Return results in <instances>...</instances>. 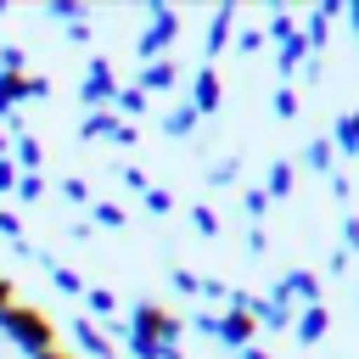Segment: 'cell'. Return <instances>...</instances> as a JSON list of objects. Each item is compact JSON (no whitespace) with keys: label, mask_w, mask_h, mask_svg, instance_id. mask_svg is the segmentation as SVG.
Segmentation results:
<instances>
[{"label":"cell","mask_w":359,"mask_h":359,"mask_svg":"<svg viewBox=\"0 0 359 359\" xmlns=\"http://www.w3.org/2000/svg\"><path fill=\"white\" fill-rule=\"evenodd\" d=\"M264 45H269V39H264L258 22H236V50H241V56H252V50H264Z\"/></svg>","instance_id":"obj_23"},{"label":"cell","mask_w":359,"mask_h":359,"mask_svg":"<svg viewBox=\"0 0 359 359\" xmlns=\"http://www.w3.org/2000/svg\"><path fill=\"white\" fill-rule=\"evenodd\" d=\"M297 112H303L297 90H292V84H280V90H275V118H297Z\"/></svg>","instance_id":"obj_31"},{"label":"cell","mask_w":359,"mask_h":359,"mask_svg":"<svg viewBox=\"0 0 359 359\" xmlns=\"http://www.w3.org/2000/svg\"><path fill=\"white\" fill-rule=\"evenodd\" d=\"M191 230H196V236H219V213H213L208 202H191Z\"/></svg>","instance_id":"obj_26"},{"label":"cell","mask_w":359,"mask_h":359,"mask_svg":"<svg viewBox=\"0 0 359 359\" xmlns=\"http://www.w3.org/2000/svg\"><path fill=\"white\" fill-rule=\"evenodd\" d=\"M185 101L196 107V118L219 112V101H224V79H219V67H213V62H202V67L191 73V95H185Z\"/></svg>","instance_id":"obj_6"},{"label":"cell","mask_w":359,"mask_h":359,"mask_svg":"<svg viewBox=\"0 0 359 359\" xmlns=\"http://www.w3.org/2000/svg\"><path fill=\"white\" fill-rule=\"evenodd\" d=\"M39 359H79V353H67V348H50V353H39Z\"/></svg>","instance_id":"obj_50"},{"label":"cell","mask_w":359,"mask_h":359,"mask_svg":"<svg viewBox=\"0 0 359 359\" xmlns=\"http://www.w3.org/2000/svg\"><path fill=\"white\" fill-rule=\"evenodd\" d=\"M331 146H337V151H359V107H353V112H337Z\"/></svg>","instance_id":"obj_18"},{"label":"cell","mask_w":359,"mask_h":359,"mask_svg":"<svg viewBox=\"0 0 359 359\" xmlns=\"http://www.w3.org/2000/svg\"><path fill=\"white\" fill-rule=\"evenodd\" d=\"M45 269H50V286H56L62 297H84V275H79L73 264H56V258H50Z\"/></svg>","instance_id":"obj_17"},{"label":"cell","mask_w":359,"mask_h":359,"mask_svg":"<svg viewBox=\"0 0 359 359\" xmlns=\"http://www.w3.org/2000/svg\"><path fill=\"white\" fill-rule=\"evenodd\" d=\"M292 180H297V163H292V157H275L269 174H264V196H269V202L292 196Z\"/></svg>","instance_id":"obj_13"},{"label":"cell","mask_w":359,"mask_h":359,"mask_svg":"<svg viewBox=\"0 0 359 359\" xmlns=\"http://www.w3.org/2000/svg\"><path fill=\"white\" fill-rule=\"evenodd\" d=\"M118 129V112H84V123H79V140H107Z\"/></svg>","instance_id":"obj_21"},{"label":"cell","mask_w":359,"mask_h":359,"mask_svg":"<svg viewBox=\"0 0 359 359\" xmlns=\"http://www.w3.org/2000/svg\"><path fill=\"white\" fill-rule=\"evenodd\" d=\"M0 73H28V50L22 45H0Z\"/></svg>","instance_id":"obj_34"},{"label":"cell","mask_w":359,"mask_h":359,"mask_svg":"<svg viewBox=\"0 0 359 359\" xmlns=\"http://www.w3.org/2000/svg\"><path fill=\"white\" fill-rule=\"evenodd\" d=\"M325 185H331V196H337V202H348V196H353V180H348V174H337V168L325 174Z\"/></svg>","instance_id":"obj_39"},{"label":"cell","mask_w":359,"mask_h":359,"mask_svg":"<svg viewBox=\"0 0 359 359\" xmlns=\"http://www.w3.org/2000/svg\"><path fill=\"white\" fill-rule=\"evenodd\" d=\"M236 168H241L236 157H219V163L208 168V180H213V185H230V180H236Z\"/></svg>","instance_id":"obj_36"},{"label":"cell","mask_w":359,"mask_h":359,"mask_svg":"<svg viewBox=\"0 0 359 359\" xmlns=\"http://www.w3.org/2000/svg\"><path fill=\"white\" fill-rule=\"evenodd\" d=\"M325 331H331V309H325V303H314V309H297V320H292V342H297V348H314V342H325Z\"/></svg>","instance_id":"obj_9"},{"label":"cell","mask_w":359,"mask_h":359,"mask_svg":"<svg viewBox=\"0 0 359 359\" xmlns=\"http://www.w3.org/2000/svg\"><path fill=\"white\" fill-rule=\"evenodd\" d=\"M196 297H202V303H224V309H230V286H224V280H213V275H202Z\"/></svg>","instance_id":"obj_33"},{"label":"cell","mask_w":359,"mask_h":359,"mask_svg":"<svg viewBox=\"0 0 359 359\" xmlns=\"http://www.w3.org/2000/svg\"><path fill=\"white\" fill-rule=\"evenodd\" d=\"M174 39H180V11L174 6H146V34H140V67L146 62H157V56H168L174 50Z\"/></svg>","instance_id":"obj_4"},{"label":"cell","mask_w":359,"mask_h":359,"mask_svg":"<svg viewBox=\"0 0 359 359\" xmlns=\"http://www.w3.org/2000/svg\"><path fill=\"white\" fill-rule=\"evenodd\" d=\"M118 309H123V303H118V292H112V286H84V314H90L95 325H112V320H118Z\"/></svg>","instance_id":"obj_12"},{"label":"cell","mask_w":359,"mask_h":359,"mask_svg":"<svg viewBox=\"0 0 359 359\" xmlns=\"http://www.w3.org/2000/svg\"><path fill=\"white\" fill-rule=\"evenodd\" d=\"M213 342H224L230 353H241V348L258 342V320H252L247 309H219V337H213Z\"/></svg>","instance_id":"obj_7"},{"label":"cell","mask_w":359,"mask_h":359,"mask_svg":"<svg viewBox=\"0 0 359 359\" xmlns=\"http://www.w3.org/2000/svg\"><path fill=\"white\" fill-rule=\"evenodd\" d=\"M185 331H196V337H219V309H196V314L185 320Z\"/></svg>","instance_id":"obj_28"},{"label":"cell","mask_w":359,"mask_h":359,"mask_svg":"<svg viewBox=\"0 0 359 359\" xmlns=\"http://www.w3.org/2000/svg\"><path fill=\"white\" fill-rule=\"evenodd\" d=\"M140 202H146L157 219H163V213H174V191H163V185H146V196H140Z\"/></svg>","instance_id":"obj_32"},{"label":"cell","mask_w":359,"mask_h":359,"mask_svg":"<svg viewBox=\"0 0 359 359\" xmlns=\"http://www.w3.org/2000/svg\"><path fill=\"white\" fill-rule=\"evenodd\" d=\"M17 230H22V219H17L11 208H0V236H6V241H17Z\"/></svg>","instance_id":"obj_42"},{"label":"cell","mask_w":359,"mask_h":359,"mask_svg":"<svg viewBox=\"0 0 359 359\" xmlns=\"http://www.w3.org/2000/svg\"><path fill=\"white\" fill-rule=\"evenodd\" d=\"M56 191H62L67 202H79V208H90V202H95V196H90V180H84V174H67V180H62Z\"/></svg>","instance_id":"obj_25"},{"label":"cell","mask_w":359,"mask_h":359,"mask_svg":"<svg viewBox=\"0 0 359 359\" xmlns=\"http://www.w3.org/2000/svg\"><path fill=\"white\" fill-rule=\"evenodd\" d=\"M135 84H140L146 95H168V90L180 84V62H174V56H157V62H146V67H140V79H135Z\"/></svg>","instance_id":"obj_10"},{"label":"cell","mask_w":359,"mask_h":359,"mask_svg":"<svg viewBox=\"0 0 359 359\" xmlns=\"http://www.w3.org/2000/svg\"><path fill=\"white\" fill-rule=\"evenodd\" d=\"M236 22H241V11H236V6H213V17H208V34H202V50H208L202 62H213V56H219V50L236 39Z\"/></svg>","instance_id":"obj_8"},{"label":"cell","mask_w":359,"mask_h":359,"mask_svg":"<svg viewBox=\"0 0 359 359\" xmlns=\"http://www.w3.org/2000/svg\"><path fill=\"white\" fill-rule=\"evenodd\" d=\"M17 303V292H11V275H0V309H11Z\"/></svg>","instance_id":"obj_48"},{"label":"cell","mask_w":359,"mask_h":359,"mask_svg":"<svg viewBox=\"0 0 359 359\" xmlns=\"http://www.w3.org/2000/svg\"><path fill=\"white\" fill-rule=\"evenodd\" d=\"M112 342H123L135 359H185L180 353V337H185V320L168 309V303H157V297H140V303H129V320H112V325H101Z\"/></svg>","instance_id":"obj_1"},{"label":"cell","mask_w":359,"mask_h":359,"mask_svg":"<svg viewBox=\"0 0 359 359\" xmlns=\"http://www.w3.org/2000/svg\"><path fill=\"white\" fill-rule=\"evenodd\" d=\"M112 146H123V151H129V146H140V123H123V118H118V129H112Z\"/></svg>","instance_id":"obj_35"},{"label":"cell","mask_w":359,"mask_h":359,"mask_svg":"<svg viewBox=\"0 0 359 359\" xmlns=\"http://www.w3.org/2000/svg\"><path fill=\"white\" fill-rule=\"evenodd\" d=\"M241 213H247L252 224H264V213H269V196H264V185H247V191H241Z\"/></svg>","instance_id":"obj_24"},{"label":"cell","mask_w":359,"mask_h":359,"mask_svg":"<svg viewBox=\"0 0 359 359\" xmlns=\"http://www.w3.org/2000/svg\"><path fill=\"white\" fill-rule=\"evenodd\" d=\"M22 107V73H0V118H11Z\"/></svg>","instance_id":"obj_22"},{"label":"cell","mask_w":359,"mask_h":359,"mask_svg":"<svg viewBox=\"0 0 359 359\" xmlns=\"http://www.w3.org/2000/svg\"><path fill=\"white\" fill-rule=\"evenodd\" d=\"M146 107H151V95H146L140 84H123V90H118V101H112V112H118L123 123H135V118H140Z\"/></svg>","instance_id":"obj_15"},{"label":"cell","mask_w":359,"mask_h":359,"mask_svg":"<svg viewBox=\"0 0 359 359\" xmlns=\"http://www.w3.org/2000/svg\"><path fill=\"white\" fill-rule=\"evenodd\" d=\"M0 191H17V163L0 157Z\"/></svg>","instance_id":"obj_45"},{"label":"cell","mask_w":359,"mask_h":359,"mask_svg":"<svg viewBox=\"0 0 359 359\" xmlns=\"http://www.w3.org/2000/svg\"><path fill=\"white\" fill-rule=\"evenodd\" d=\"M11 163H17V174H45V146L22 129V135H11Z\"/></svg>","instance_id":"obj_11"},{"label":"cell","mask_w":359,"mask_h":359,"mask_svg":"<svg viewBox=\"0 0 359 359\" xmlns=\"http://www.w3.org/2000/svg\"><path fill=\"white\" fill-rule=\"evenodd\" d=\"M247 252H252V258L269 252V230H264V224H247Z\"/></svg>","instance_id":"obj_37"},{"label":"cell","mask_w":359,"mask_h":359,"mask_svg":"<svg viewBox=\"0 0 359 359\" xmlns=\"http://www.w3.org/2000/svg\"><path fill=\"white\" fill-rule=\"evenodd\" d=\"M118 73H112V56L107 50H95L90 62H84V79H79V101L90 107V112H112V101H118Z\"/></svg>","instance_id":"obj_3"},{"label":"cell","mask_w":359,"mask_h":359,"mask_svg":"<svg viewBox=\"0 0 359 359\" xmlns=\"http://www.w3.org/2000/svg\"><path fill=\"white\" fill-rule=\"evenodd\" d=\"M118 180H123V185H129V191H140V196H146V174H140V168H135V163H123V168H118Z\"/></svg>","instance_id":"obj_40"},{"label":"cell","mask_w":359,"mask_h":359,"mask_svg":"<svg viewBox=\"0 0 359 359\" xmlns=\"http://www.w3.org/2000/svg\"><path fill=\"white\" fill-rule=\"evenodd\" d=\"M45 95H50V79L28 67V73H22V101H45Z\"/></svg>","instance_id":"obj_30"},{"label":"cell","mask_w":359,"mask_h":359,"mask_svg":"<svg viewBox=\"0 0 359 359\" xmlns=\"http://www.w3.org/2000/svg\"><path fill=\"white\" fill-rule=\"evenodd\" d=\"M342 252H359V213H342Z\"/></svg>","instance_id":"obj_38"},{"label":"cell","mask_w":359,"mask_h":359,"mask_svg":"<svg viewBox=\"0 0 359 359\" xmlns=\"http://www.w3.org/2000/svg\"><path fill=\"white\" fill-rule=\"evenodd\" d=\"M236 359H275V353H269V348H258V342H252V348H241V353H236Z\"/></svg>","instance_id":"obj_49"},{"label":"cell","mask_w":359,"mask_h":359,"mask_svg":"<svg viewBox=\"0 0 359 359\" xmlns=\"http://www.w3.org/2000/svg\"><path fill=\"white\" fill-rule=\"evenodd\" d=\"M157 123H163V135L185 140V135L196 129V107H191V101H174V107H163V118H157Z\"/></svg>","instance_id":"obj_14"},{"label":"cell","mask_w":359,"mask_h":359,"mask_svg":"<svg viewBox=\"0 0 359 359\" xmlns=\"http://www.w3.org/2000/svg\"><path fill=\"white\" fill-rule=\"evenodd\" d=\"M196 286H202V275H191V269H174V292H191V297H196Z\"/></svg>","instance_id":"obj_41"},{"label":"cell","mask_w":359,"mask_h":359,"mask_svg":"<svg viewBox=\"0 0 359 359\" xmlns=\"http://www.w3.org/2000/svg\"><path fill=\"white\" fill-rule=\"evenodd\" d=\"M67 39H73V45H90V17H79V22H67Z\"/></svg>","instance_id":"obj_43"},{"label":"cell","mask_w":359,"mask_h":359,"mask_svg":"<svg viewBox=\"0 0 359 359\" xmlns=\"http://www.w3.org/2000/svg\"><path fill=\"white\" fill-rule=\"evenodd\" d=\"M269 297H275V303H286V309H314V303H325V297H320V275H314V269H286V275H275Z\"/></svg>","instance_id":"obj_5"},{"label":"cell","mask_w":359,"mask_h":359,"mask_svg":"<svg viewBox=\"0 0 359 359\" xmlns=\"http://www.w3.org/2000/svg\"><path fill=\"white\" fill-rule=\"evenodd\" d=\"M67 236H73V241H90V236H95V224H90V219H73V224H67Z\"/></svg>","instance_id":"obj_46"},{"label":"cell","mask_w":359,"mask_h":359,"mask_svg":"<svg viewBox=\"0 0 359 359\" xmlns=\"http://www.w3.org/2000/svg\"><path fill=\"white\" fill-rule=\"evenodd\" d=\"M342 22H348V28L359 34V0H348V6H342Z\"/></svg>","instance_id":"obj_47"},{"label":"cell","mask_w":359,"mask_h":359,"mask_svg":"<svg viewBox=\"0 0 359 359\" xmlns=\"http://www.w3.org/2000/svg\"><path fill=\"white\" fill-rule=\"evenodd\" d=\"M45 185H50L45 174H17V191H11V196H22V202H39V196H45Z\"/></svg>","instance_id":"obj_27"},{"label":"cell","mask_w":359,"mask_h":359,"mask_svg":"<svg viewBox=\"0 0 359 359\" xmlns=\"http://www.w3.org/2000/svg\"><path fill=\"white\" fill-rule=\"evenodd\" d=\"M90 224H95V230H123L129 213H123L112 196H95V202H90Z\"/></svg>","instance_id":"obj_16"},{"label":"cell","mask_w":359,"mask_h":359,"mask_svg":"<svg viewBox=\"0 0 359 359\" xmlns=\"http://www.w3.org/2000/svg\"><path fill=\"white\" fill-rule=\"evenodd\" d=\"M0 337H6L22 359H39V353L56 348V320H50L39 303H11V309H0Z\"/></svg>","instance_id":"obj_2"},{"label":"cell","mask_w":359,"mask_h":359,"mask_svg":"<svg viewBox=\"0 0 359 359\" xmlns=\"http://www.w3.org/2000/svg\"><path fill=\"white\" fill-rule=\"evenodd\" d=\"M50 11V22H79V17H90V6H79V0H56V6H45Z\"/></svg>","instance_id":"obj_29"},{"label":"cell","mask_w":359,"mask_h":359,"mask_svg":"<svg viewBox=\"0 0 359 359\" xmlns=\"http://www.w3.org/2000/svg\"><path fill=\"white\" fill-rule=\"evenodd\" d=\"M0 157H11V135H0Z\"/></svg>","instance_id":"obj_51"},{"label":"cell","mask_w":359,"mask_h":359,"mask_svg":"<svg viewBox=\"0 0 359 359\" xmlns=\"http://www.w3.org/2000/svg\"><path fill=\"white\" fill-rule=\"evenodd\" d=\"M331 135H314L309 146H303V168H314V174H331Z\"/></svg>","instance_id":"obj_20"},{"label":"cell","mask_w":359,"mask_h":359,"mask_svg":"<svg viewBox=\"0 0 359 359\" xmlns=\"http://www.w3.org/2000/svg\"><path fill=\"white\" fill-rule=\"evenodd\" d=\"M0 17H6V0H0Z\"/></svg>","instance_id":"obj_52"},{"label":"cell","mask_w":359,"mask_h":359,"mask_svg":"<svg viewBox=\"0 0 359 359\" xmlns=\"http://www.w3.org/2000/svg\"><path fill=\"white\" fill-rule=\"evenodd\" d=\"M297 34H303V22H297L292 11H269V22H264V39L286 45V39H297Z\"/></svg>","instance_id":"obj_19"},{"label":"cell","mask_w":359,"mask_h":359,"mask_svg":"<svg viewBox=\"0 0 359 359\" xmlns=\"http://www.w3.org/2000/svg\"><path fill=\"white\" fill-rule=\"evenodd\" d=\"M348 264H353V252H342V247H331V258H325V269H331V275H342Z\"/></svg>","instance_id":"obj_44"}]
</instances>
